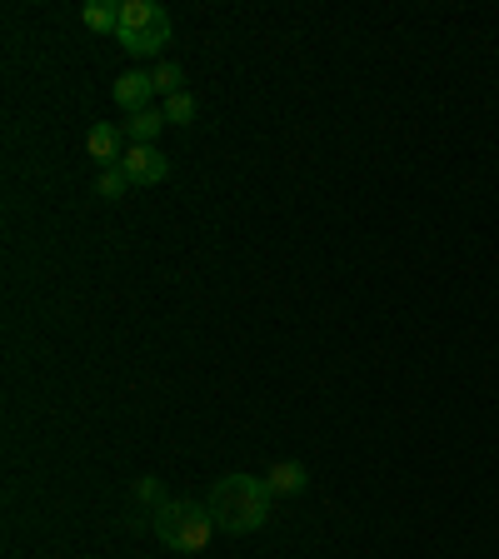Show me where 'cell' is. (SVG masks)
<instances>
[{"mask_svg": "<svg viewBox=\"0 0 499 559\" xmlns=\"http://www.w3.org/2000/svg\"><path fill=\"white\" fill-rule=\"evenodd\" d=\"M95 190H100L105 200H120V195L130 190V175H125L120 165H110V170H100V180H95Z\"/></svg>", "mask_w": 499, "mask_h": 559, "instance_id": "cell-11", "label": "cell"}, {"mask_svg": "<svg viewBox=\"0 0 499 559\" xmlns=\"http://www.w3.org/2000/svg\"><path fill=\"white\" fill-rule=\"evenodd\" d=\"M270 500L275 495H270L265 480H255V475H225L205 495V510H210L215 530H225V535H255L270 520Z\"/></svg>", "mask_w": 499, "mask_h": 559, "instance_id": "cell-1", "label": "cell"}, {"mask_svg": "<svg viewBox=\"0 0 499 559\" xmlns=\"http://www.w3.org/2000/svg\"><path fill=\"white\" fill-rule=\"evenodd\" d=\"M150 530H155L170 550L200 555V550L210 545V535H215V520H210V510L195 505V500H165V505H155Z\"/></svg>", "mask_w": 499, "mask_h": 559, "instance_id": "cell-2", "label": "cell"}, {"mask_svg": "<svg viewBox=\"0 0 499 559\" xmlns=\"http://www.w3.org/2000/svg\"><path fill=\"white\" fill-rule=\"evenodd\" d=\"M160 125H170L165 120V110H155V105H145V110H135L120 130H125V140L130 145H155V135H160Z\"/></svg>", "mask_w": 499, "mask_h": 559, "instance_id": "cell-7", "label": "cell"}, {"mask_svg": "<svg viewBox=\"0 0 499 559\" xmlns=\"http://www.w3.org/2000/svg\"><path fill=\"white\" fill-rule=\"evenodd\" d=\"M265 485H270V495H300V490L310 485V470H305L300 460H285V465H275V470L265 475Z\"/></svg>", "mask_w": 499, "mask_h": 559, "instance_id": "cell-8", "label": "cell"}, {"mask_svg": "<svg viewBox=\"0 0 499 559\" xmlns=\"http://www.w3.org/2000/svg\"><path fill=\"white\" fill-rule=\"evenodd\" d=\"M135 495H140V500H150V505H165V500H160V480H140V485H135Z\"/></svg>", "mask_w": 499, "mask_h": 559, "instance_id": "cell-13", "label": "cell"}, {"mask_svg": "<svg viewBox=\"0 0 499 559\" xmlns=\"http://www.w3.org/2000/svg\"><path fill=\"white\" fill-rule=\"evenodd\" d=\"M150 80H155V90L170 100V95H180V80H185V75H180V65H175V60H165V65H155V70H150Z\"/></svg>", "mask_w": 499, "mask_h": 559, "instance_id": "cell-10", "label": "cell"}, {"mask_svg": "<svg viewBox=\"0 0 499 559\" xmlns=\"http://www.w3.org/2000/svg\"><path fill=\"white\" fill-rule=\"evenodd\" d=\"M85 150H90V160H100V165L110 170V165H120V160H125V130H120V125H110V120H100V125H90Z\"/></svg>", "mask_w": 499, "mask_h": 559, "instance_id": "cell-5", "label": "cell"}, {"mask_svg": "<svg viewBox=\"0 0 499 559\" xmlns=\"http://www.w3.org/2000/svg\"><path fill=\"white\" fill-rule=\"evenodd\" d=\"M150 95H155V80L145 75V70H125V75H115V105L120 110H145L150 105Z\"/></svg>", "mask_w": 499, "mask_h": 559, "instance_id": "cell-6", "label": "cell"}, {"mask_svg": "<svg viewBox=\"0 0 499 559\" xmlns=\"http://www.w3.org/2000/svg\"><path fill=\"white\" fill-rule=\"evenodd\" d=\"M80 20H85L90 30L110 35V30H120V5H110V0H85V5H80Z\"/></svg>", "mask_w": 499, "mask_h": 559, "instance_id": "cell-9", "label": "cell"}, {"mask_svg": "<svg viewBox=\"0 0 499 559\" xmlns=\"http://www.w3.org/2000/svg\"><path fill=\"white\" fill-rule=\"evenodd\" d=\"M120 170L130 175V185H160V180L170 175V160H165L155 145H130L125 160H120Z\"/></svg>", "mask_w": 499, "mask_h": 559, "instance_id": "cell-4", "label": "cell"}, {"mask_svg": "<svg viewBox=\"0 0 499 559\" xmlns=\"http://www.w3.org/2000/svg\"><path fill=\"white\" fill-rule=\"evenodd\" d=\"M195 110H200V105H195V95H185V90L165 100V120H175V125H190V120H195Z\"/></svg>", "mask_w": 499, "mask_h": 559, "instance_id": "cell-12", "label": "cell"}, {"mask_svg": "<svg viewBox=\"0 0 499 559\" xmlns=\"http://www.w3.org/2000/svg\"><path fill=\"white\" fill-rule=\"evenodd\" d=\"M115 40L130 55H155L170 40V15L155 0H120V30H115Z\"/></svg>", "mask_w": 499, "mask_h": 559, "instance_id": "cell-3", "label": "cell"}]
</instances>
